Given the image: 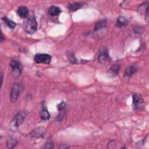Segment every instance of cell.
I'll return each mask as SVG.
<instances>
[{
	"label": "cell",
	"mask_w": 149,
	"mask_h": 149,
	"mask_svg": "<svg viewBox=\"0 0 149 149\" xmlns=\"http://www.w3.org/2000/svg\"><path fill=\"white\" fill-rule=\"evenodd\" d=\"M26 116L25 111H20L14 117L10 123V128L13 131H16L19 128L20 125L24 122Z\"/></svg>",
	"instance_id": "6da1fadb"
},
{
	"label": "cell",
	"mask_w": 149,
	"mask_h": 149,
	"mask_svg": "<svg viewBox=\"0 0 149 149\" xmlns=\"http://www.w3.org/2000/svg\"><path fill=\"white\" fill-rule=\"evenodd\" d=\"M24 28L27 33L32 34L35 33L37 28V22L35 17L31 16L25 22Z\"/></svg>",
	"instance_id": "7a4b0ae2"
},
{
	"label": "cell",
	"mask_w": 149,
	"mask_h": 149,
	"mask_svg": "<svg viewBox=\"0 0 149 149\" xmlns=\"http://www.w3.org/2000/svg\"><path fill=\"white\" fill-rule=\"evenodd\" d=\"M133 106L135 110H142L144 107V101L142 97L137 93L133 95Z\"/></svg>",
	"instance_id": "3957f363"
},
{
	"label": "cell",
	"mask_w": 149,
	"mask_h": 149,
	"mask_svg": "<svg viewBox=\"0 0 149 149\" xmlns=\"http://www.w3.org/2000/svg\"><path fill=\"white\" fill-rule=\"evenodd\" d=\"M34 61L38 64H49L51 61V56L47 54H37L34 56Z\"/></svg>",
	"instance_id": "277c9868"
},
{
	"label": "cell",
	"mask_w": 149,
	"mask_h": 149,
	"mask_svg": "<svg viewBox=\"0 0 149 149\" xmlns=\"http://www.w3.org/2000/svg\"><path fill=\"white\" fill-rule=\"evenodd\" d=\"M10 66L12 68V73L14 76L19 77L22 71V65L20 62L16 60H12L10 62Z\"/></svg>",
	"instance_id": "5b68a950"
},
{
	"label": "cell",
	"mask_w": 149,
	"mask_h": 149,
	"mask_svg": "<svg viewBox=\"0 0 149 149\" xmlns=\"http://www.w3.org/2000/svg\"><path fill=\"white\" fill-rule=\"evenodd\" d=\"M98 61L101 64H106L111 61V58L107 50H104L100 53L98 56Z\"/></svg>",
	"instance_id": "8992f818"
},
{
	"label": "cell",
	"mask_w": 149,
	"mask_h": 149,
	"mask_svg": "<svg viewBox=\"0 0 149 149\" xmlns=\"http://www.w3.org/2000/svg\"><path fill=\"white\" fill-rule=\"evenodd\" d=\"M20 86L19 85H15L11 89V101L12 102H15L18 99L20 92Z\"/></svg>",
	"instance_id": "52a82bcc"
},
{
	"label": "cell",
	"mask_w": 149,
	"mask_h": 149,
	"mask_svg": "<svg viewBox=\"0 0 149 149\" xmlns=\"http://www.w3.org/2000/svg\"><path fill=\"white\" fill-rule=\"evenodd\" d=\"M46 133V131L43 128H39L33 130L31 133L30 135L32 137H36V138H42L44 137V136Z\"/></svg>",
	"instance_id": "ba28073f"
},
{
	"label": "cell",
	"mask_w": 149,
	"mask_h": 149,
	"mask_svg": "<svg viewBox=\"0 0 149 149\" xmlns=\"http://www.w3.org/2000/svg\"><path fill=\"white\" fill-rule=\"evenodd\" d=\"M17 13L18 15L22 18H26L29 15V11L27 7L25 6H20L17 10Z\"/></svg>",
	"instance_id": "9c48e42d"
},
{
	"label": "cell",
	"mask_w": 149,
	"mask_h": 149,
	"mask_svg": "<svg viewBox=\"0 0 149 149\" xmlns=\"http://www.w3.org/2000/svg\"><path fill=\"white\" fill-rule=\"evenodd\" d=\"M120 70V66L119 65H112L108 71V74L110 77H115L118 75Z\"/></svg>",
	"instance_id": "30bf717a"
},
{
	"label": "cell",
	"mask_w": 149,
	"mask_h": 149,
	"mask_svg": "<svg viewBox=\"0 0 149 149\" xmlns=\"http://www.w3.org/2000/svg\"><path fill=\"white\" fill-rule=\"evenodd\" d=\"M61 12V9L56 6H51L49 9V13L50 15L53 16H55L56 15H58Z\"/></svg>",
	"instance_id": "8fae6325"
},
{
	"label": "cell",
	"mask_w": 149,
	"mask_h": 149,
	"mask_svg": "<svg viewBox=\"0 0 149 149\" xmlns=\"http://www.w3.org/2000/svg\"><path fill=\"white\" fill-rule=\"evenodd\" d=\"M128 20L125 17L119 16L117 20L116 26L118 28H122L123 26H127L128 25Z\"/></svg>",
	"instance_id": "7c38bea8"
},
{
	"label": "cell",
	"mask_w": 149,
	"mask_h": 149,
	"mask_svg": "<svg viewBox=\"0 0 149 149\" xmlns=\"http://www.w3.org/2000/svg\"><path fill=\"white\" fill-rule=\"evenodd\" d=\"M137 71V68L134 66H131L128 67L125 71V77H131Z\"/></svg>",
	"instance_id": "4fadbf2b"
},
{
	"label": "cell",
	"mask_w": 149,
	"mask_h": 149,
	"mask_svg": "<svg viewBox=\"0 0 149 149\" xmlns=\"http://www.w3.org/2000/svg\"><path fill=\"white\" fill-rule=\"evenodd\" d=\"M83 4L81 3H74L70 4L68 6V9L72 11H76L79 9H81L83 7Z\"/></svg>",
	"instance_id": "5bb4252c"
},
{
	"label": "cell",
	"mask_w": 149,
	"mask_h": 149,
	"mask_svg": "<svg viewBox=\"0 0 149 149\" xmlns=\"http://www.w3.org/2000/svg\"><path fill=\"white\" fill-rule=\"evenodd\" d=\"M138 12L140 14H145L148 11V3L147 2H145L141 4L138 9H137Z\"/></svg>",
	"instance_id": "9a60e30c"
},
{
	"label": "cell",
	"mask_w": 149,
	"mask_h": 149,
	"mask_svg": "<svg viewBox=\"0 0 149 149\" xmlns=\"http://www.w3.org/2000/svg\"><path fill=\"white\" fill-rule=\"evenodd\" d=\"M40 117L43 120H49L50 118V115L49 111L44 107H43V109L40 112Z\"/></svg>",
	"instance_id": "2e32d148"
},
{
	"label": "cell",
	"mask_w": 149,
	"mask_h": 149,
	"mask_svg": "<svg viewBox=\"0 0 149 149\" xmlns=\"http://www.w3.org/2000/svg\"><path fill=\"white\" fill-rule=\"evenodd\" d=\"M2 19L4 20V22L7 24V25L9 28H10L11 29H14L16 27V24H15V23L14 21L10 20L9 19H8V18H7L5 16L3 17Z\"/></svg>",
	"instance_id": "e0dca14e"
},
{
	"label": "cell",
	"mask_w": 149,
	"mask_h": 149,
	"mask_svg": "<svg viewBox=\"0 0 149 149\" xmlns=\"http://www.w3.org/2000/svg\"><path fill=\"white\" fill-rule=\"evenodd\" d=\"M16 143H17V142L15 139H14L13 138H11L7 140V146L8 148H12L16 146Z\"/></svg>",
	"instance_id": "ac0fdd59"
},
{
	"label": "cell",
	"mask_w": 149,
	"mask_h": 149,
	"mask_svg": "<svg viewBox=\"0 0 149 149\" xmlns=\"http://www.w3.org/2000/svg\"><path fill=\"white\" fill-rule=\"evenodd\" d=\"M106 26V22L105 20H101L97 23L95 26V30H98Z\"/></svg>",
	"instance_id": "d6986e66"
},
{
	"label": "cell",
	"mask_w": 149,
	"mask_h": 149,
	"mask_svg": "<svg viewBox=\"0 0 149 149\" xmlns=\"http://www.w3.org/2000/svg\"><path fill=\"white\" fill-rule=\"evenodd\" d=\"M66 106V104L65 102H61L59 104H58V106H57V108H58V110L60 111H62L65 110Z\"/></svg>",
	"instance_id": "ffe728a7"
},
{
	"label": "cell",
	"mask_w": 149,
	"mask_h": 149,
	"mask_svg": "<svg viewBox=\"0 0 149 149\" xmlns=\"http://www.w3.org/2000/svg\"><path fill=\"white\" fill-rule=\"evenodd\" d=\"M45 148H54V143L51 139H49L45 145Z\"/></svg>",
	"instance_id": "44dd1931"
},
{
	"label": "cell",
	"mask_w": 149,
	"mask_h": 149,
	"mask_svg": "<svg viewBox=\"0 0 149 149\" xmlns=\"http://www.w3.org/2000/svg\"><path fill=\"white\" fill-rule=\"evenodd\" d=\"M3 75L1 72V86L3 85Z\"/></svg>",
	"instance_id": "7402d4cb"
},
{
	"label": "cell",
	"mask_w": 149,
	"mask_h": 149,
	"mask_svg": "<svg viewBox=\"0 0 149 149\" xmlns=\"http://www.w3.org/2000/svg\"><path fill=\"white\" fill-rule=\"evenodd\" d=\"M4 36H3V34L1 33V42H3V41H4Z\"/></svg>",
	"instance_id": "603a6c76"
},
{
	"label": "cell",
	"mask_w": 149,
	"mask_h": 149,
	"mask_svg": "<svg viewBox=\"0 0 149 149\" xmlns=\"http://www.w3.org/2000/svg\"><path fill=\"white\" fill-rule=\"evenodd\" d=\"M60 148H69V147L68 146H61L60 147Z\"/></svg>",
	"instance_id": "cb8c5ba5"
}]
</instances>
